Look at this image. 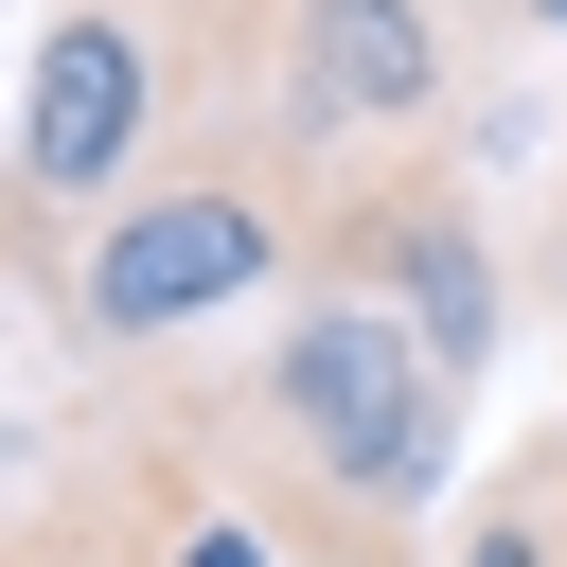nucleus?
Here are the masks:
<instances>
[{"mask_svg":"<svg viewBox=\"0 0 567 567\" xmlns=\"http://www.w3.org/2000/svg\"><path fill=\"white\" fill-rule=\"evenodd\" d=\"M159 567H284V532H266V514H177Z\"/></svg>","mask_w":567,"mask_h":567,"instance_id":"7","label":"nucleus"},{"mask_svg":"<svg viewBox=\"0 0 567 567\" xmlns=\"http://www.w3.org/2000/svg\"><path fill=\"white\" fill-rule=\"evenodd\" d=\"M514 18H532V35H567V0H514Z\"/></svg>","mask_w":567,"mask_h":567,"instance_id":"8","label":"nucleus"},{"mask_svg":"<svg viewBox=\"0 0 567 567\" xmlns=\"http://www.w3.org/2000/svg\"><path fill=\"white\" fill-rule=\"evenodd\" d=\"M443 567H567V425H532V443H514V461L461 496Z\"/></svg>","mask_w":567,"mask_h":567,"instance_id":"6","label":"nucleus"},{"mask_svg":"<svg viewBox=\"0 0 567 567\" xmlns=\"http://www.w3.org/2000/svg\"><path fill=\"white\" fill-rule=\"evenodd\" d=\"M319 195H337V142H301V124H284V89H266V71H230V89H195V124L159 142V177L71 248L53 319H71L89 354H177V337H213L230 301L301 284Z\"/></svg>","mask_w":567,"mask_h":567,"instance_id":"2","label":"nucleus"},{"mask_svg":"<svg viewBox=\"0 0 567 567\" xmlns=\"http://www.w3.org/2000/svg\"><path fill=\"white\" fill-rule=\"evenodd\" d=\"M301 284H354V301H390V319H408V337H425L461 390L496 372V319H514L496 213H478V177H461L443 142H372V159H337Z\"/></svg>","mask_w":567,"mask_h":567,"instance_id":"4","label":"nucleus"},{"mask_svg":"<svg viewBox=\"0 0 567 567\" xmlns=\"http://www.w3.org/2000/svg\"><path fill=\"white\" fill-rule=\"evenodd\" d=\"M195 53L159 0H53L35 53H18V106H0V266L18 284H71V248L159 177V142L195 124Z\"/></svg>","mask_w":567,"mask_h":567,"instance_id":"3","label":"nucleus"},{"mask_svg":"<svg viewBox=\"0 0 567 567\" xmlns=\"http://www.w3.org/2000/svg\"><path fill=\"white\" fill-rule=\"evenodd\" d=\"M266 89H284L301 142L372 159V142L443 124L461 53H443V0H284V18H266Z\"/></svg>","mask_w":567,"mask_h":567,"instance_id":"5","label":"nucleus"},{"mask_svg":"<svg viewBox=\"0 0 567 567\" xmlns=\"http://www.w3.org/2000/svg\"><path fill=\"white\" fill-rule=\"evenodd\" d=\"M0 532H18V461H0Z\"/></svg>","mask_w":567,"mask_h":567,"instance_id":"9","label":"nucleus"},{"mask_svg":"<svg viewBox=\"0 0 567 567\" xmlns=\"http://www.w3.org/2000/svg\"><path fill=\"white\" fill-rule=\"evenodd\" d=\"M461 372L354 301V284H301L230 390L248 425V514L284 532V567H425V514L461 496Z\"/></svg>","mask_w":567,"mask_h":567,"instance_id":"1","label":"nucleus"}]
</instances>
